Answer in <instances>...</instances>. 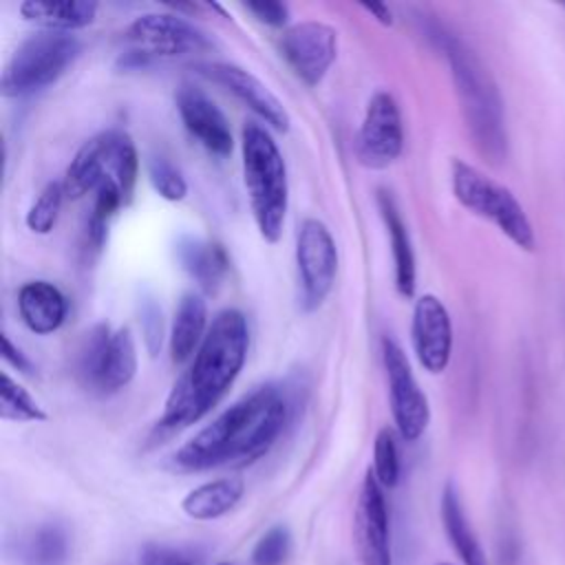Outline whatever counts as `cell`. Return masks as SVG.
Masks as SVG:
<instances>
[{
  "label": "cell",
  "instance_id": "1",
  "mask_svg": "<svg viewBox=\"0 0 565 565\" xmlns=\"http://www.w3.org/2000/svg\"><path fill=\"white\" fill-rule=\"evenodd\" d=\"M289 408L282 386L260 384L185 441L174 452L172 463L179 470L252 463L280 437L289 419Z\"/></svg>",
  "mask_w": 565,
  "mask_h": 565
},
{
  "label": "cell",
  "instance_id": "38",
  "mask_svg": "<svg viewBox=\"0 0 565 565\" xmlns=\"http://www.w3.org/2000/svg\"><path fill=\"white\" fill-rule=\"evenodd\" d=\"M563 7H565V4H563Z\"/></svg>",
  "mask_w": 565,
  "mask_h": 565
},
{
  "label": "cell",
  "instance_id": "4",
  "mask_svg": "<svg viewBox=\"0 0 565 565\" xmlns=\"http://www.w3.org/2000/svg\"><path fill=\"white\" fill-rule=\"evenodd\" d=\"M241 152L243 181L258 234L265 243H278L289 207V181L282 152L269 130L256 121L243 126Z\"/></svg>",
  "mask_w": 565,
  "mask_h": 565
},
{
  "label": "cell",
  "instance_id": "18",
  "mask_svg": "<svg viewBox=\"0 0 565 565\" xmlns=\"http://www.w3.org/2000/svg\"><path fill=\"white\" fill-rule=\"evenodd\" d=\"M377 207L391 238V252H393V265H395V289L402 298H413L417 287V267H415V252H413L408 227L391 192L386 190L377 192Z\"/></svg>",
  "mask_w": 565,
  "mask_h": 565
},
{
  "label": "cell",
  "instance_id": "37",
  "mask_svg": "<svg viewBox=\"0 0 565 565\" xmlns=\"http://www.w3.org/2000/svg\"><path fill=\"white\" fill-rule=\"evenodd\" d=\"M439 565H452V563H439Z\"/></svg>",
  "mask_w": 565,
  "mask_h": 565
},
{
  "label": "cell",
  "instance_id": "10",
  "mask_svg": "<svg viewBox=\"0 0 565 565\" xmlns=\"http://www.w3.org/2000/svg\"><path fill=\"white\" fill-rule=\"evenodd\" d=\"M382 360L395 430L404 441H417L430 422L428 397L417 384L404 349L393 338L382 340Z\"/></svg>",
  "mask_w": 565,
  "mask_h": 565
},
{
  "label": "cell",
  "instance_id": "2",
  "mask_svg": "<svg viewBox=\"0 0 565 565\" xmlns=\"http://www.w3.org/2000/svg\"><path fill=\"white\" fill-rule=\"evenodd\" d=\"M249 349L247 318L238 309H221L190 360V366L168 393L159 430L174 433L201 422L236 382Z\"/></svg>",
  "mask_w": 565,
  "mask_h": 565
},
{
  "label": "cell",
  "instance_id": "24",
  "mask_svg": "<svg viewBox=\"0 0 565 565\" xmlns=\"http://www.w3.org/2000/svg\"><path fill=\"white\" fill-rule=\"evenodd\" d=\"M243 494L245 481L241 477H221L192 488L183 497L181 508L194 521H214L234 510Z\"/></svg>",
  "mask_w": 565,
  "mask_h": 565
},
{
  "label": "cell",
  "instance_id": "22",
  "mask_svg": "<svg viewBox=\"0 0 565 565\" xmlns=\"http://www.w3.org/2000/svg\"><path fill=\"white\" fill-rule=\"evenodd\" d=\"M71 534L66 525L46 521L31 527L15 543V558L20 565H68Z\"/></svg>",
  "mask_w": 565,
  "mask_h": 565
},
{
  "label": "cell",
  "instance_id": "25",
  "mask_svg": "<svg viewBox=\"0 0 565 565\" xmlns=\"http://www.w3.org/2000/svg\"><path fill=\"white\" fill-rule=\"evenodd\" d=\"M137 373V347L128 327H119L113 331L106 358L102 364V373L95 391L99 393H117L132 382Z\"/></svg>",
  "mask_w": 565,
  "mask_h": 565
},
{
  "label": "cell",
  "instance_id": "36",
  "mask_svg": "<svg viewBox=\"0 0 565 565\" xmlns=\"http://www.w3.org/2000/svg\"><path fill=\"white\" fill-rule=\"evenodd\" d=\"M218 565H234V563H218Z\"/></svg>",
  "mask_w": 565,
  "mask_h": 565
},
{
  "label": "cell",
  "instance_id": "7",
  "mask_svg": "<svg viewBox=\"0 0 565 565\" xmlns=\"http://www.w3.org/2000/svg\"><path fill=\"white\" fill-rule=\"evenodd\" d=\"M82 42L64 31H38L22 40L4 64V97H24L55 84L79 57Z\"/></svg>",
  "mask_w": 565,
  "mask_h": 565
},
{
  "label": "cell",
  "instance_id": "8",
  "mask_svg": "<svg viewBox=\"0 0 565 565\" xmlns=\"http://www.w3.org/2000/svg\"><path fill=\"white\" fill-rule=\"evenodd\" d=\"M126 51L119 55L121 68H146L157 60L203 53L212 46L207 35L179 13H143L121 33Z\"/></svg>",
  "mask_w": 565,
  "mask_h": 565
},
{
  "label": "cell",
  "instance_id": "32",
  "mask_svg": "<svg viewBox=\"0 0 565 565\" xmlns=\"http://www.w3.org/2000/svg\"><path fill=\"white\" fill-rule=\"evenodd\" d=\"M148 181L154 192L166 201H183L188 194V181L177 166L163 157H152L148 161Z\"/></svg>",
  "mask_w": 565,
  "mask_h": 565
},
{
  "label": "cell",
  "instance_id": "3",
  "mask_svg": "<svg viewBox=\"0 0 565 565\" xmlns=\"http://www.w3.org/2000/svg\"><path fill=\"white\" fill-rule=\"evenodd\" d=\"M426 33L448 60L472 146L486 161L503 163L508 157V128L497 82L459 35L441 24H430Z\"/></svg>",
  "mask_w": 565,
  "mask_h": 565
},
{
  "label": "cell",
  "instance_id": "31",
  "mask_svg": "<svg viewBox=\"0 0 565 565\" xmlns=\"http://www.w3.org/2000/svg\"><path fill=\"white\" fill-rule=\"evenodd\" d=\"M291 556V532L287 525H271L252 547V565H285Z\"/></svg>",
  "mask_w": 565,
  "mask_h": 565
},
{
  "label": "cell",
  "instance_id": "23",
  "mask_svg": "<svg viewBox=\"0 0 565 565\" xmlns=\"http://www.w3.org/2000/svg\"><path fill=\"white\" fill-rule=\"evenodd\" d=\"M177 258L183 271L205 291L216 289L230 267V258L218 243L194 236H185L179 241Z\"/></svg>",
  "mask_w": 565,
  "mask_h": 565
},
{
  "label": "cell",
  "instance_id": "20",
  "mask_svg": "<svg viewBox=\"0 0 565 565\" xmlns=\"http://www.w3.org/2000/svg\"><path fill=\"white\" fill-rule=\"evenodd\" d=\"M441 512V525L448 536V543L452 545L455 554L461 558L463 565H488L486 550L477 536V532L470 525V519L463 510L461 497L452 483H446L439 501Z\"/></svg>",
  "mask_w": 565,
  "mask_h": 565
},
{
  "label": "cell",
  "instance_id": "9",
  "mask_svg": "<svg viewBox=\"0 0 565 565\" xmlns=\"http://www.w3.org/2000/svg\"><path fill=\"white\" fill-rule=\"evenodd\" d=\"M296 265L300 298L307 311L318 309L333 289L338 274V247L320 218H305L296 236Z\"/></svg>",
  "mask_w": 565,
  "mask_h": 565
},
{
  "label": "cell",
  "instance_id": "28",
  "mask_svg": "<svg viewBox=\"0 0 565 565\" xmlns=\"http://www.w3.org/2000/svg\"><path fill=\"white\" fill-rule=\"evenodd\" d=\"M110 335H113V329L108 324H104V322L95 324L86 333V340H84L79 358H77V375L93 391H95L99 373H102V364H104V358H106Z\"/></svg>",
  "mask_w": 565,
  "mask_h": 565
},
{
  "label": "cell",
  "instance_id": "13",
  "mask_svg": "<svg viewBox=\"0 0 565 565\" xmlns=\"http://www.w3.org/2000/svg\"><path fill=\"white\" fill-rule=\"evenodd\" d=\"M280 53L307 86H318L338 57V31L318 20H305L285 29Z\"/></svg>",
  "mask_w": 565,
  "mask_h": 565
},
{
  "label": "cell",
  "instance_id": "16",
  "mask_svg": "<svg viewBox=\"0 0 565 565\" xmlns=\"http://www.w3.org/2000/svg\"><path fill=\"white\" fill-rule=\"evenodd\" d=\"M185 130L214 157H227L234 148L232 128L225 113L199 86L183 82L174 95Z\"/></svg>",
  "mask_w": 565,
  "mask_h": 565
},
{
  "label": "cell",
  "instance_id": "26",
  "mask_svg": "<svg viewBox=\"0 0 565 565\" xmlns=\"http://www.w3.org/2000/svg\"><path fill=\"white\" fill-rule=\"evenodd\" d=\"M126 203V196L115 179H104L99 188L95 190V203L93 212L86 225V236L93 249H102L108 234V221L115 216V212Z\"/></svg>",
  "mask_w": 565,
  "mask_h": 565
},
{
  "label": "cell",
  "instance_id": "6",
  "mask_svg": "<svg viewBox=\"0 0 565 565\" xmlns=\"http://www.w3.org/2000/svg\"><path fill=\"white\" fill-rule=\"evenodd\" d=\"M137 172L139 157L130 135L121 130H104L82 143L64 172L62 185L66 199H82L110 177L119 183L128 203L135 192Z\"/></svg>",
  "mask_w": 565,
  "mask_h": 565
},
{
  "label": "cell",
  "instance_id": "12",
  "mask_svg": "<svg viewBox=\"0 0 565 565\" xmlns=\"http://www.w3.org/2000/svg\"><path fill=\"white\" fill-rule=\"evenodd\" d=\"M353 543L362 565H393L388 505L371 468L362 479L353 512Z\"/></svg>",
  "mask_w": 565,
  "mask_h": 565
},
{
  "label": "cell",
  "instance_id": "29",
  "mask_svg": "<svg viewBox=\"0 0 565 565\" xmlns=\"http://www.w3.org/2000/svg\"><path fill=\"white\" fill-rule=\"evenodd\" d=\"M66 199L62 181H51L44 185V190L38 194V199L31 203L24 223L33 234H49L60 216L62 201Z\"/></svg>",
  "mask_w": 565,
  "mask_h": 565
},
{
  "label": "cell",
  "instance_id": "19",
  "mask_svg": "<svg viewBox=\"0 0 565 565\" xmlns=\"http://www.w3.org/2000/svg\"><path fill=\"white\" fill-rule=\"evenodd\" d=\"M207 305L203 296L190 291L177 305L172 324H170V358L174 364H185L199 351L207 333Z\"/></svg>",
  "mask_w": 565,
  "mask_h": 565
},
{
  "label": "cell",
  "instance_id": "17",
  "mask_svg": "<svg viewBox=\"0 0 565 565\" xmlns=\"http://www.w3.org/2000/svg\"><path fill=\"white\" fill-rule=\"evenodd\" d=\"M18 313L29 331L49 335L64 324L68 302L57 285L49 280H29L18 291Z\"/></svg>",
  "mask_w": 565,
  "mask_h": 565
},
{
  "label": "cell",
  "instance_id": "21",
  "mask_svg": "<svg viewBox=\"0 0 565 565\" xmlns=\"http://www.w3.org/2000/svg\"><path fill=\"white\" fill-rule=\"evenodd\" d=\"M99 4L95 0H24L18 11L26 22L40 24L44 31H64L84 29L93 24Z\"/></svg>",
  "mask_w": 565,
  "mask_h": 565
},
{
  "label": "cell",
  "instance_id": "33",
  "mask_svg": "<svg viewBox=\"0 0 565 565\" xmlns=\"http://www.w3.org/2000/svg\"><path fill=\"white\" fill-rule=\"evenodd\" d=\"M245 9L269 26H285L289 20V7L282 2H247Z\"/></svg>",
  "mask_w": 565,
  "mask_h": 565
},
{
  "label": "cell",
  "instance_id": "14",
  "mask_svg": "<svg viewBox=\"0 0 565 565\" xmlns=\"http://www.w3.org/2000/svg\"><path fill=\"white\" fill-rule=\"evenodd\" d=\"M411 342L415 358L426 373L439 375L448 369L452 355V320L437 296L424 294L415 300Z\"/></svg>",
  "mask_w": 565,
  "mask_h": 565
},
{
  "label": "cell",
  "instance_id": "5",
  "mask_svg": "<svg viewBox=\"0 0 565 565\" xmlns=\"http://www.w3.org/2000/svg\"><path fill=\"white\" fill-rule=\"evenodd\" d=\"M450 188L455 199L468 212L490 221L519 249L532 252L536 247L534 225L521 201L505 185H501L479 168L461 159H452Z\"/></svg>",
  "mask_w": 565,
  "mask_h": 565
},
{
  "label": "cell",
  "instance_id": "27",
  "mask_svg": "<svg viewBox=\"0 0 565 565\" xmlns=\"http://www.w3.org/2000/svg\"><path fill=\"white\" fill-rule=\"evenodd\" d=\"M0 417L7 422H46L38 399L9 373L0 375Z\"/></svg>",
  "mask_w": 565,
  "mask_h": 565
},
{
  "label": "cell",
  "instance_id": "34",
  "mask_svg": "<svg viewBox=\"0 0 565 565\" xmlns=\"http://www.w3.org/2000/svg\"><path fill=\"white\" fill-rule=\"evenodd\" d=\"M2 358L4 362H9L11 366H15L22 373H31V362L26 360V355L20 351V347H15L11 342V338L7 333H2Z\"/></svg>",
  "mask_w": 565,
  "mask_h": 565
},
{
  "label": "cell",
  "instance_id": "11",
  "mask_svg": "<svg viewBox=\"0 0 565 565\" xmlns=\"http://www.w3.org/2000/svg\"><path fill=\"white\" fill-rule=\"evenodd\" d=\"M404 148V126L402 113L395 97L386 90L371 95L358 137L355 154L358 161L366 168H386L391 166Z\"/></svg>",
  "mask_w": 565,
  "mask_h": 565
},
{
  "label": "cell",
  "instance_id": "35",
  "mask_svg": "<svg viewBox=\"0 0 565 565\" xmlns=\"http://www.w3.org/2000/svg\"><path fill=\"white\" fill-rule=\"evenodd\" d=\"M369 15H373L380 24L391 26L393 24V11L388 9V4H377V2H362L360 4Z\"/></svg>",
  "mask_w": 565,
  "mask_h": 565
},
{
  "label": "cell",
  "instance_id": "15",
  "mask_svg": "<svg viewBox=\"0 0 565 565\" xmlns=\"http://www.w3.org/2000/svg\"><path fill=\"white\" fill-rule=\"evenodd\" d=\"M205 79L223 86L236 99H241L256 117H260L269 128L287 132L289 130V113L282 102L263 84L254 73L238 64L230 62H199L192 66Z\"/></svg>",
  "mask_w": 565,
  "mask_h": 565
},
{
  "label": "cell",
  "instance_id": "30",
  "mask_svg": "<svg viewBox=\"0 0 565 565\" xmlns=\"http://www.w3.org/2000/svg\"><path fill=\"white\" fill-rule=\"evenodd\" d=\"M373 475L382 488H395L399 481V450L391 428H380L375 435Z\"/></svg>",
  "mask_w": 565,
  "mask_h": 565
}]
</instances>
